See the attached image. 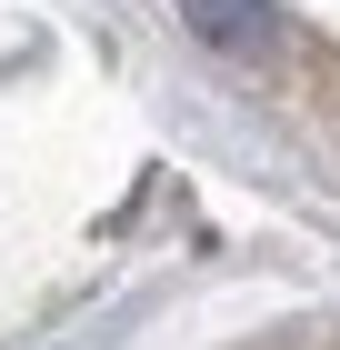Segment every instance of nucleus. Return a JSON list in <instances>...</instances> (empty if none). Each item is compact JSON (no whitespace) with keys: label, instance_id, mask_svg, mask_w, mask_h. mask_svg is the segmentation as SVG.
Listing matches in <instances>:
<instances>
[{"label":"nucleus","instance_id":"nucleus-1","mask_svg":"<svg viewBox=\"0 0 340 350\" xmlns=\"http://www.w3.org/2000/svg\"><path fill=\"white\" fill-rule=\"evenodd\" d=\"M190 21V40L200 51H220V60H261L270 40H280V10L270 0H170Z\"/></svg>","mask_w":340,"mask_h":350}]
</instances>
